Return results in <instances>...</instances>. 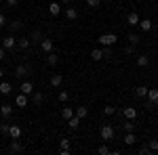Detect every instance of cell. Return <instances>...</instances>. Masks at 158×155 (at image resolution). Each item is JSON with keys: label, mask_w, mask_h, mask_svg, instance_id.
Segmentation results:
<instances>
[{"label": "cell", "mask_w": 158, "mask_h": 155, "mask_svg": "<svg viewBox=\"0 0 158 155\" xmlns=\"http://www.w3.org/2000/svg\"><path fill=\"white\" fill-rule=\"evenodd\" d=\"M99 134H101V141H112V138H114V134H116V130H114V126L103 124V126H101V130H99Z\"/></svg>", "instance_id": "1"}, {"label": "cell", "mask_w": 158, "mask_h": 155, "mask_svg": "<svg viewBox=\"0 0 158 155\" xmlns=\"http://www.w3.org/2000/svg\"><path fill=\"white\" fill-rule=\"evenodd\" d=\"M118 42V36L116 34H101L99 36V44L101 46H112V44H116Z\"/></svg>", "instance_id": "2"}, {"label": "cell", "mask_w": 158, "mask_h": 155, "mask_svg": "<svg viewBox=\"0 0 158 155\" xmlns=\"http://www.w3.org/2000/svg\"><path fill=\"white\" fill-rule=\"evenodd\" d=\"M139 21H141V17H139L137 13H129V15H127V23L131 25V27H137Z\"/></svg>", "instance_id": "3"}, {"label": "cell", "mask_w": 158, "mask_h": 155, "mask_svg": "<svg viewBox=\"0 0 158 155\" xmlns=\"http://www.w3.org/2000/svg\"><path fill=\"white\" fill-rule=\"evenodd\" d=\"M40 48H42L47 55L53 52V40H51V38H42V40H40Z\"/></svg>", "instance_id": "4"}, {"label": "cell", "mask_w": 158, "mask_h": 155, "mask_svg": "<svg viewBox=\"0 0 158 155\" xmlns=\"http://www.w3.org/2000/svg\"><path fill=\"white\" fill-rule=\"evenodd\" d=\"M9 136L19 141V138H21V128H19L17 124H11V126H9Z\"/></svg>", "instance_id": "5"}, {"label": "cell", "mask_w": 158, "mask_h": 155, "mask_svg": "<svg viewBox=\"0 0 158 155\" xmlns=\"http://www.w3.org/2000/svg\"><path fill=\"white\" fill-rule=\"evenodd\" d=\"M15 105L19 109H23L25 105H27V95H23V92H19V95L15 96Z\"/></svg>", "instance_id": "6"}, {"label": "cell", "mask_w": 158, "mask_h": 155, "mask_svg": "<svg viewBox=\"0 0 158 155\" xmlns=\"http://www.w3.org/2000/svg\"><path fill=\"white\" fill-rule=\"evenodd\" d=\"M17 46V42H15V38L13 36H6V38H2V48H6V50H11V48Z\"/></svg>", "instance_id": "7"}, {"label": "cell", "mask_w": 158, "mask_h": 155, "mask_svg": "<svg viewBox=\"0 0 158 155\" xmlns=\"http://www.w3.org/2000/svg\"><path fill=\"white\" fill-rule=\"evenodd\" d=\"M148 101H150V107H154V101L158 99V88H148Z\"/></svg>", "instance_id": "8"}, {"label": "cell", "mask_w": 158, "mask_h": 155, "mask_svg": "<svg viewBox=\"0 0 158 155\" xmlns=\"http://www.w3.org/2000/svg\"><path fill=\"white\" fill-rule=\"evenodd\" d=\"M11 113H13V107L9 103H2V105H0V115H2V118H11Z\"/></svg>", "instance_id": "9"}, {"label": "cell", "mask_w": 158, "mask_h": 155, "mask_svg": "<svg viewBox=\"0 0 158 155\" xmlns=\"http://www.w3.org/2000/svg\"><path fill=\"white\" fill-rule=\"evenodd\" d=\"M49 13H51V17H57L61 13V4L59 2H51L49 4Z\"/></svg>", "instance_id": "10"}, {"label": "cell", "mask_w": 158, "mask_h": 155, "mask_svg": "<svg viewBox=\"0 0 158 155\" xmlns=\"http://www.w3.org/2000/svg\"><path fill=\"white\" fill-rule=\"evenodd\" d=\"M19 90H21L23 95H32V92H34V84L32 82H23L21 86H19Z\"/></svg>", "instance_id": "11"}, {"label": "cell", "mask_w": 158, "mask_h": 155, "mask_svg": "<svg viewBox=\"0 0 158 155\" xmlns=\"http://www.w3.org/2000/svg\"><path fill=\"white\" fill-rule=\"evenodd\" d=\"M61 82H63L61 73H53V76H51V86H53V88H59Z\"/></svg>", "instance_id": "12"}, {"label": "cell", "mask_w": 158, "mask_h": 155, "mask_svg": "<svg viewBox=\"0 0 158 155\" xmlns=\"http://www.w3.org/2000/svg\"><path fill=\"white\" fill-rule=\"evenodd\" d=\"M122 113H124V118H127V119H135V118H137V109H135V107H124Z\"/></svg>", "instance_id": "13"}, {"label": "cell", "mask_w": 158, "mask_h": 155, "mask_svg": "<svg viewBox=\"0 0 158 155\" xmlns=\"http://www.w3.org/2000/svg\"><path fill=\"white\" fill-rule=\"evenodd\" d=\"M11 90H13V86L9 82H0V95H2V96L11 95Z\"/></svg>", "instance_id": "14"}, {"label": "cell", "mask_w": 158, "mask_h": 155, "mask_svg": "<svg viewBox=\"0 0 158 155\" xmlns=\"http://www.w3.org/2000/svg\"><path fill=\"white\" fill-rule=\"evenodd\" d=\"M21 151H23V145L17 143V138H13V143H11V153H21Z\"/></svg>", "instance_id": "15"}, {"label": "cell", "mask_w": 158, "mask_h": 155, "mask_svg": "<svg viewBox=\"0 0 158 155\" xmlns=\"http://www.w3.org/2000/svg\"><path fill=\"white\" fill-rule=\"evenodd\" d=\"M15 76H17V78L27 76V65H17V67H15Z\"/></svg>", "instance_id": "16"}, {"label": "cell", "mask_w": 158, "mask_h": 155, "mask_svg": "<svg viewBox=\"0 0 158 155\" xmlns=\"http://www.w3.org/2000/svg\"><path fill=\"white\" fill-rule=\"evenodd\" d=\"M65 17H68V21H74V19L78 17V11L72 9V6H68V9H65Z\"/></svg>", "instance_id": "17"}, {"label": "cell", "mask_w": 158, "mask_h": 155, "mask_svg": "<svg viewBox=\"0 0 158 155\" xmlns=\"http://www.w3.org/2000/svg\"><path fill=\"white\" fill-rule=\"evenodd\" d=\"M137 65H139V67H148V65H150V57H148V55H139V57H137Z\"/></svg>", "instance_id": "18"}, {"label": "cell", "mask_w": 158, "mask_h": 155, "mask_svg": "<svg viewBox=\"0 0 158 155\" xmlns=\"http://www.w3.org/2000/svg\"><path fill=\"white\" fill-rule=\"evenodd\" d=\"M32 101H34V105H42V103H44L42 92H32Z\"/></svg>", "instance_id": "19"}, {"label": "cell", "mask_w": 158, "mask_h": 155, "mask_svg": "<svg viewBox=\"0 0 158 155\" xmlns=\"http://www.w3.org/2000/svg\"><path fill=\"white\" fill-rule=\"evenodd\" d=\"M74 115H76V118H80V119H85L86 115H89V109H86V107H78L76 111H74Z\"/></svg>", "instance_id": "20"}, {"label": "cell", "mask_w": 158, "mask_h": 155, "mask_svg": "<svg viewBox=\"0 0 158 155\" xmlns=\"http://www.w3.org/2000/svg\"><path fill=\"white\" fill-rule=\"evenodd\" d=\"M72 115H74V109L72 107H63V109H61V118H63V119H70Z\"/></svg>", "instance_id": "21"}, {"label": "cell", "mask_w": 158, "mask_h": 155, "mask_svg": "<svg viewBox=\"0 0 158 155\" xmlns=\"http://www.w3.org/2000/svg\"><path fill=\"white\" fill-rule=\"evenodd\" d=\"M68 126H70V128H74V130H76V128H78V126H80V118H76V115H72V118L68 119Z\"/></svg>", "instance_id": "22"}, {"label": "cell", "mask_w": 158, "mask_h": 155, "mask_svg": "<svg viewBox=\"0 0 158 155\" xmlns=\"http://www.w3.org/2000/svg\"><path fill=\"white\" fill-rule=\"evenodd\" d=\"M139 27H141L143 32H150V29H152V21H150V19H141V21H139Z\"/></svg>", "instance_id": "23"}, {"label": "cell", "mask_w": 158, "mask_h": 155, "mask_svg": "<svg viewBox=\"0 0 158 155\" xmlns=\"http://www.w3.org/2000/svg\"><path fill=\"white\" fill-rule=\"evenodd\" d=\"M103 57H106V55H103V50H97V48L91 52V59H93V61H101Z\"/></svg>", "instance_id": "24"}, {"label": "cell", "mask_w": 158, "mask_h": 155, "mask_svg": "<svg viewBox=\"0 0 158 155\" xmlns=\"http://www.w3.org/2000/svg\"><path fill=\"white\" fill-rule=\"evenodd\" d=\"M57 61H59V57H57L55 52H49V57H47V63H49L51 67H53V65H57Z\"/></svg>", "instance_id": "25"}, {"label": "cell", "mask_w": 158, "mask_h": 155, "mask_svg": "<svg viewBox=\"0 0 158 155\" xmlns=\"http://www.w3.org/2000/svg\"><path fill=\"white\" fill-rule=\"evenodd\" d=\"M17 44H19V48H21V50H27V48H30V38H21Z\"/></svg>", "instance_id": "26"}, {"label": "cell", "mask_w": 158, "mask_h": 155, "mask_svg": "<svg viewBox=\"0 0 158 155\" xmlns=\"http://www.w3.org/2000/svg\"><path fill=\"white\" fill-rule=\"evenodd\" d=\"M127 40H129V42H131V44H133V46H137V44H139V40H141V38L137 36V34H129V36H127Z\"/></svg>", "instance_id": "27"}, {"label": "cell", "mask_w": 158, "mask_h": 155, "mask_svg": "<svg viewBox=\"0 0 158 155\" xmlns=\"http://www.w3.org/2000/svg\"><path fill=\"white\" fill-rule=\"evenodd\" d=\"M124 145H135V134H133V132H127V136H124Z\"/></svg>", "instance_id": "28"}, {"label": "cell", "mask_w": 158, "mask_h": 155, "mask_svg": "<svg viewBox=\"0 0 158 155\" xmlns=\"http://www.w3.org/2000/svg\"><path fill=\"white\" fill-rule=\"evenodd\" d=\"M135 95H137V96H146L148 95V88H146V86H137V88H135Z\"/></svg>", "instance_id": "29"}, {"label": "cell", "mask_w": 158, "mask_h": 155, "mask_svg": "<svg viewBox=\"0 0 158 155\" xmlns=\"http://www.w3.org/2000/svg\"><path fill=\"white\" fill-rule=\"evenodd\" d=\"M70 147H72L70 138H61V149H63V151H70Z\"/></svg>", "instance_id": "30"}, {"label": "cell", "mask_w": 158, "mask_h": 155, "mask_svg": "<svg viewBox=\"0 0 158 155\" xmlns=\"http://www.w3.org/2000/svg\"><path fill=\"white\" fill-rule=\"evenodd\" d=\"M86 6H91V9H97V6H101V0H86Z\"/></svg>", "instance_id": "31"}, {"label": "cell", "mask_w": 158, "mask_h": 155, "mask_svg": "<svg viewBox=\"0 0 158 155\" xmlns=\"http://www.w3.org/2000/svg\"><path fill=\"white\" fill-rule=\"evenodd\" d=\"M30 40H34V42L42 40V34H40V29H34V32H32V38H30Z\"/></svg>", "instance_id": "32"}, {"label": "cell", "mask_w": 158, "mask_h": 155, "mask_svg": "<svg viewBox=\"0 0 158 155\" xmlns=\"http://www.w3.org/2000/svg\"><path fill=\"white\" fill-rule=\"evenodd\" d=\"M68 99H70V92H68V90H61V92H59V101H61V103H65Z\"/></svg>", "instance_id": "33"}, {"label": "cell", "mask_w": 158, "mask_h": 155, "mask_svg": "<svg viewBox=\"0 0 158 155\" xmlns=\"http://www.w3.org/2000/svg\"><path fill=\"white\" fill-rule=\"evenodd\" d=\"M103 113H106V115H114V113H116V109L112 107V105H106V107H103Z\"/></svg>", "instance_id": "34"}, {"label": "cell", "mask_w": 158, "mask_h": 155, "mask_svg": "<svg viewBox=\"0 0 158 155\" xmlns=\"http://www.w3.org/2000/svg\"><path fill=\"white\" fill-rule=\"evenodd\" d=\"M148 149H150L152 153H154V151H158V138H154V141H150V147H148Z\"/></svg>", "instance_id": "35"}, {"label": "cell", "mask_w": 158, "mask_h": 155, "mask_svg": "<svg viewBox=\"0 0 158 155\" xmlns=\"http://www.w3.org/2000/svg\"><path fill=\"white\" fill-rule=\"evenodd\" d=\"M9 126L11 124H0V134H6L9 136Z\"/></svg>", "instance_id": "36"}, {"label": "cell", "mask_w": 158, "mask_h": 155, "mask_svg": "<svg viewBox=\"0 0 158 155\" xmlns=\"http://www.w3.org/2000/svg\"><path fill=\"white\" fill-rule=\"evenodd\" d=\"M124 130H127V132H135V124H131V119L124 124Z\"/></svg>", "instance_id": "37"}, {"label": "cell", "mask_w": 158, "mask_h": 155, "mask_svg": "<svg viewBox=\"0 0 158 155\" xmlns=\"http://www.w3.org/2000/svg\"><path fill=\"white\" fill-rule=\"evenodd\" d=\"M19 27H21V21H17V19H15V21L11 23V29L15 32V29H19Z\"/></svg>", "instance_id": "38"}, {"label": "cell", "mask_w": 158, "mask_h": 155, "mask_svg": "<svg viewBox=\"0 0 158 155\" xmlns=\"http://www.w3.org/2000/svg\"><path fill=\"white\" fill-rule=\"evenodd\" d=\"M99 153H101V155H108V153H110V149L106 147V145H101V147H99Z\"/></svg>", "instance_id": "39"}, {"label": "cell", "mask_w": 158, "mask_h": 155, "mask_svg": "<svg viewBox=\"0 0 158 155\" xmlns=\"http://www.w3.org/2000/svg\"><path fill=\"white\" fill-rule=\"evenodd\" d=\"M2 59H6V48L0 46V61H2Z\"/></svg>", "instance_id": "40"}, {"label": "cell", "mask_w": 158, "mask_h": 155, "mask_svg": "<svg viewBox=\"0 0 158 155\" xmlns=\"http://www.w3.org/2000/svg\"><path fill=\"white\" fill-rule=\"evenodd\" d=\"M139 153H141V155H148V153H152V151H150L148 147H141V149H139Z\"/></svg>", "instance_id": "41"}, {"label": "cell", "mask_w": 158, "mask_h": 155, "mask_svg": "<svg viewBox=\"0 0 158 155\" xmlns=\"http://www.w3.org/2000/svg\"><path fill=\"white\" fill-rule=\"evenodd\" d=\"M4 23H6V17H4V15L0 13V27H4Z\"/></svg>", "instance_id": "42"}, {"label": "cell", "mask_w": 158, "mask_h": 155, "mask_svg": "<svg viewBox=\"0 0 158 155\" xmlns=\"http://www.w3.org/2000/svg\"><path fill=\"white\" fill-rule=\"evenodd\" d=\"M17 2H19V0H6V4H9V6H17Z\"/></svg>", "instance_id": "43"}, {"label": "cell", "mask_w": 158, "mask_h": 155, "mask_svg": "<svg viewBox=\"0 0 158 155\" xmlns=\"http://www.w3.org/2000/svg\"><path fill=\"white\" fill-rule=\"evenodd\" d=\"M2 76H4V69H2V67H0V78H2Z\"/></svg>", "instance_id": "44"}, {"label": "cell", "mask_w": 158, "mask_h": 155, "mask_svg": "<svg viewBox=\"0 0 158 155\" xmlns=\"http://www.w3.org/2000/svg\"><path fill=\"white\" fill-rule=\"evenodd\" d=\"M154 107H158V99H156V101H154Z\"/></svg>", "instance_id": "45"}, {"label": "cell", "mask_w": 158, "mask_h": 155, "mask_svg": "<svg viewBox=\"0 0 158 155\" xmlns=\"http://www.w3.org/2000/svg\"><path fill=\"white\" fill-rule=\"evenodd\" d=\"M61 2H70V0H61Z\"/></svg>", "instance_id": "46"}, {"label": "cell", "mask_w": 158, "mask_h": 155, "mask_svg": "<svg viewBox=\"0 0 158 155\" xmlns=\"http://www.w3.org/2000/svg\"><path fill=\"white\" fill-rule=\"evenodd\" d=\"M0 2H2V0H0Z\"/></svg>", "instance_id": "47"}]
</instances>
